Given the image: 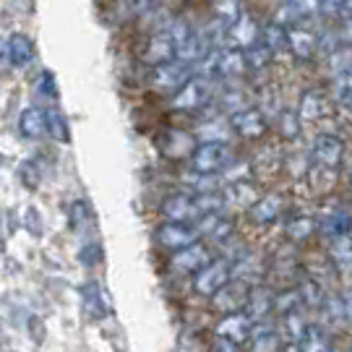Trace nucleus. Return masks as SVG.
I'll use <instances>...</instances> for the list:
<instances>
[{"mask_svg":"<svg viewBox=\"0 0 352 352\" xmlns=\"http://www.w3.org/2000/svg\"><path fill=\"white\" fill-rule=\"evenodd\" d=\"M214 84H217V81H212V78H204V76L193 74L188 81L173 94V107H175V110H188V113H196V110L209 107V102L214 100Z\"/></svg>","mask_w":352,"mask_h":352,"instance_id":"f257e3e1","label":"nucleus"},{"mask_svg":"<svg viewBox=\"0 0 352 352\" xmlns=\"http://www.w3.org/2000/svg\"><path fill=\"white\" fill-rule=\"evenodd\" d=\"M230 162H232V149L227 146V141H204L190 154L193 173H204V175H217Z\"/></svg>","mask_w":352,"mask_h":352,"instance_id":"f03ea898","label":"nucleus"},{"mask_svg":"<svg viewBox=\"0 0 352 352\" xmlns=\"http://www.w3.org/2000/svg\"><path fill=\"white\" fill-rule=\"evenodd\" d=\"M193 74H196V65L173 58V60H167L162 65H154L151 84H154V89L164 91V94H175L177 89L183 87Z\"/></svg>","mask_w":352,"mask_h":352,"instance_id":"7ed1b4c3","label":"nucleus"},{"mask_svg":"<svg viewBox=\"0 0 352 352\" xmlns=\"http://www.w3.org/2000/svg\"><path fill=\"white\" fill-rule=\"evenodd\" d=\"M230 277H232V264L227 258H212L209 264L196 272L193 289L204 298H212L217 289L230 282Z\"/></svg>","mask_w":352,"mask_h":352,"instance_id":"20e7f679","label":"nucleus"},{"mask_svg":"<svg viewBox=\"0 0 352 352\" xmlns=\"http://www.w3.org/2000/svg\"><path fill=\"white\" fill-rule=\"evenodd\" d=\"M261 39V29L256 24V19L251 16H240L232 24L225 26V37H222V45L225 47H235V50H248L253 45H258Z\"/></svg>","mask_w":352,"mask_h":352,"instance_id":"39448f33","label":"nucleus"},{"mask_svg":"<svg viewBox=\"0 0 352 352\" xmlns=\"http://www.w3.org/2000/svg\"><path fill=\"white\" fill-rule=\"evenodd\" d=\"M311 157H314V167L340 170L342 157H344V141L331 133H318L311 146Z\"/></svg>","mask_w":352,"mask_h":352,"instance_id":"423d86ee","label":"nucleus"},{"mask_svg":"<svg viewBox=\"0 0 352 352\" xmlns=\"http://www.w3.org/2000/svg\"><path fill=\"white\" fill-rule=\"evenodd\" d=\"M201 238L196 225H188V222H164V225L157 227V243L162 245L164 251H180L190 243Z\"/></svg>","mask_w":352,"mask_h":352,"instance_id":"0eeeda50","label":"nucleus"},{"mask_svg":"<svg viewBox=\"0 0 352 352\" xmlns=\"http://www.w3.org/2000/svg\"><path fill=\"white\" fill-rule=\"evenodd\" d=\"M248 289L251 285L245 279H232L212 295V305L219 311V314H238L245 308V300H248Z\"/></svg>","mask_w":352,"mask_h":352,"instance_id":"6e6552de","label":"nucleus"},{"mask_svg":"<svg viewBox=\"0 0 352 352\" xmlns=\"http://www.w3.org/2000/svg\"><path fill=\"white\" fill-rule=\"evenodd\" d=\"M230 128L238 136H243V139H261L266 131H269L264 113L258 107H251V104L230 115Z\"/></svg>","mask_w":352,"mask_h":352,"instance_id":"1a4fd4ad","label":"nucleus"},{"mask_svg":"<svg viewBox=\"0 0 352 352\" xmlns=\"http://www.w3.org/2000/svg\"><path fill=\"white\" fill-rule=\"evenodd\" d=\"M162 214L170 222H190V225H196L204 217L201 209H199V201H196V193H175V196H170L162 204Z\"/></svg>","mask_w":352,"mask_h":352,"instance_id":"9d476101","label":"nucleus"},{"mask_svg":"<svg viewBox=\"0 0 352 352\" xmlns=\"http://www.w3.org/2000/svg\"><path fill=\"white\" fill-rule=\"evenodd\" d=\"M251 331H253V321L243 311H238V314H225L222 321L217 324V340H227L240 347L243 342L251 340Z\"/></svg>","mask_w":352,"mask_h":352,"instance_id":"9b49d317","label":"nucleus"},{"mask_svg":"<svg viewBox=\"0 0 352 352\" xmlns=\"http://www.w3.org/2000/svg\"><path fill=\"white\" fill-rule=\"evenodd\" d=\"M212 261V253H209V248L204 245V243H190V245H186V248H180V251H175V256H173V269H177V272H183V274H196L201 266H206Z\"/></svg>","mask_w":352,"mask_h":352,"instance_id":"f8f14e48","label":"nucleus"},{"mask_svg":"<svg viewBox=\"0 0 352 352\" xmlns=\"http://www.w3.org/2000/svg\"><path fill=\"white\" fill-rule=\"evenodd\" d=\"M141 58H144L146 65H162V63H167V60H173V58H175V39H173V34H170L167 29H160V32L146 42Z\"/></svg>","mask_w":352,"mask_h":352,"instance_id":"ddd939ff","label":"nucleus"},{"mask_svg":"<svg viewBox=\"0 0 352 352\" xmlns=\"http://www.w3.org/2000/svg\"><path fill=\"white\" fill-rule=\"evenodd\" d=\"M243 314L251 318L253 324H261L274 314V292L269 287H251L248 289V300Z\"/></svg>","mask_w":352,"mask_h":352,"instance_id":"4468645a","label":"nucleus"},{"mask_svg":"<svg viewBox=\"0 0 352 352\" xmlns=\"http://www.w3.org/2000/svg\"><path fill=\"white\" fill-rule=\"evenodd\" d=\"M282 212H285V199L279 193H266L248 206V217L256 225H272Z\"/></svg>","mask_w":352,"mask_h":352,"instance_id":"2eb2a0df","label":"nucleus"},{"mask_svg":"<svg viewBox=\"0 0 352 352\" xmlns=\"http://www.w3.org/2000/svg\"><path fill=\"white\" fill-rule=\"evenodd\" d=\"M318 13V0H285L277 13V21L282 26H292L308 21Z\"/></svg>","mask_w":352,"mask_h":352,"instance_id":"dca6fc26","label":"nucleus"},{"mask_svg":"<svg viewBox=\"0 0 352 352\" xmlns=\"http://www.w3.org/2000/svg\"><path fill=\"white\" fill-rule=\"evenodd\" d=\"M318 45H321V39L316 37L314 32L300 29V26L287 29V50L292 52L298 60H311L316 52H318Z\"/></svg>","mask_w":352,"mask_h":352,"instance_id":"f3484780","label":"nucleus"},{"mask_svg":"<svg viewBox=\"0 0 352 352\" xmlns=\"http://www.w3.org/2000/svg\"><path fill=\"white\" fill-rule=\"evenodd\" d=\"M329 113H331V102H329V97L321 89H308L300 97L298 115H300L302 120H321Z\"/></svg>","mask_w":352,"mask_h":352,"instance_id":"a211bd4d","label":"nucleus"},{"mask_svg":"<svg viewBox=\"0 0 352 352\" xmlns=\"http://www.w3.org/2000/svg\"><path fill=\"white\" fill-rule=\"evenodd\" d=\"M316 230H321L327 238L347 235L352 230V217L344 209H327V212L316 219Z\"/></svg>","mask_w":352,"mask_h":352,"instance_id":"6ab92c4d","label":"nucleus"},{"mask_svg":"<svg viewBox=\"0 0 352 352\" xmlns=\"http://www.w3.org/2000/svg\"><path fill=\"white\" fill-rule=\"evenodd\" d=\"M298 347H300V352H327L331 347V337L324 327L305 324L302 334L298 337Z\"/></svg>","mask_w":352,"mask_h":352,"instance_id":"aec40b11","label":"nucleus"},{"mask_svg":"<svg viewBox=\"0 0 352 352\" xmlns=\"http://www.w3.org/2000/svg\"><path fill=\"white\" fill-rule=\"evenodd\" d=\"M8 58H11V63L16 68H24L34 60V45H32V39L24 37V34H11L8 39Z\"/></svg>","mask_w":352,"mask_h":352,"instance_id":"412c9836","label":"nucleus"},{"mask_svg":"<svg viewBox=\"0 0 352 352\" xmlns=\"http://www.w3.org/2000/svg\"><path fill=\"white\" fill-rule=\"evenodd\" d=\"M19 131H21L24 139H39L47 131V126H45V110H39V107L24 110L21 118H19Z\"/></svg>","mask_w":352,"mask_h":352,"instance_id":"4be33fe9","label":"nucleus"},{"mask_svg":"<svg viewBox=\"0 0 352 352\" xmlns=\"http://www.w3.org/2000/svg\"><path fill=\"white\" fill-rule=\"evenodd\" d=\"M261 45H264L266 50L272 52V58L279 55L282 50H287V26H282L279 21H272V24L261 29V39H258Z\"/></svg>","mask_w":352,"mask_h":352,"instance_id":"5701e85b","label":"nucleus"},{"mask_svg":"<svg viewBox=\"0 0 352 352\" xmlns=\"http://www.w3.org/2000/svg\"><path fill=\"white\" fill-rule=\"evenodd\" d=\"M251 352H282V340L274 327H258L251 331Z\"/></svg>","mask_w":352,"mask_h":352,"instance_id":"b1692460","label":"nucleus"},{"mask_svg":"<svg viewBox=\"0 0 352 352\" xmlns=\"http://www.w3.org/2000/svg\"><path fill=\"white\" fill-rule=\"evenodd\" d=\"M285 232H287V238L292 240V243H305V240L316 232V217L300 214V217L289 219L287 227H285Z\"/></svg>","mask_w":352,"mask_h":352,"instance_id":"393cba45","label":"nucleus"},{"mask_svg":"<svg viewBox=\"0 0 352 352\" xmlns=\"http://www.w3.org/2000/svg\"><path fill=\"white\" fill-rule=\"evenodd\" d=\"M45 126H47V133H50L55 141L65 144V141L71 139V136H68V120L63 118V113H60V110L47 107V110H45Z\"/></svg>","mask_w":352,"mask_h":352,"instance_id":"a878e982","label":"nucleus"},{"mask_svg":"<svg viewBox=\"0 0 352 352\" xmlns=\"http://www.w3.org/2000/svg\"><path fill=\"white\" fill-rule=\"evenodd\" d=\"M214 16L222 24H232L243 16V0H214Z\"/></svg>","mask_w":352,"mask_h":352,"instance_id":"bb28decb","label":"nucleus"},{"mask_svg":"<svg viewBox=\"0 0 352 352\" xmlns=\"http://www.w3.org/2000/svg\"><path fill=\"white\" fill-rule=\"evenodd\" d=\"M329 251H331V258H334L340 266H350L352 264V238H350V232H347V235H337V238H331Z\"/></svg>","mask_w":352,"mask_h":352,"instance_id":"cd10ccee","label":"nucleus"},{"mask_svg":"<svg viewBox=\"0 0 352 352\" xmlns=\"http://www.w3.org/2000/svg\"><path fill=\"white\" fill-rule=\"evenodd\" d=\"M277 126L285 139H298V133H300V120H298L295 110H279Z\"/></svg>","mask_w":352,"mask_h":352,"instance_id":"c85d7f7f","label":"nucleus"},{"mask_svg":"<svg viewBox=\"0 0 352 352\" xmlns=\"http://www.w3.org/2000/svg\"><path fill=\"white\" fill-rule=\"evenodd\" d=\"M337 100L344 104V107H352V68H344V71H337Z\"/></svg>","mask_w":352,"mask_h":352,"instance_id":"c756f323","label":"nucleus"},{"mask_svg":"<svg viewBox=\"0 0 352 352\" xmlns=\"http://www.w3.org/2000/svg\"><path fill=\"white\" fill-rule=\"evenodd\" d=\"M177 352H209V342L199 331H186L177 342Z\"/></svg>","mask_w":352,"mask_h":352,"instance_id":"7c9ffc66","label":"nucleus"},{"mask_svg":"<svg viewBox=\"0 0 352 352\" xmlns=\"http://www.w3.org/2000/svg\"><path fill=\"white\" fill-rule=\"evenodd\" d=\"M160 8H162V0H126V11L136 16H149Z\"/></svg>","mask_w":352,"mask_h":352,"instance_id":"2f4dec72","label":"nucleus"},{"mask_svg":"<svg viewBox=\"0 0 352 352\" xmlns=\"http://www.w3.org/2000/svg\"><path fill=\"white\" fill-rule=\"evenodd\" d=\"M19 177H21V183H24L26 188L34 190L39 186L42 173H39V167L34 162H21V167H19Z\"/></svg>","mask_w":352,"mask_h":352,"instance_id":"473e14b6","label":"nucleus"},{"mask_svg":"<svg viewBox=\"0 0 352 352\" xmlns=\"http://www.w3.org/2000/svg\"><path fill=\"white\" fill-rule=\"evenodd\" d=\"M298 292H300L302 305H321V302H324V295H321V287H318L316 282H305L302 287H298Z\"/></svg>","mask_w":352,"mask_h":352,"instance_id":"72a5a7b5","label":"nucleus"},{"mask_svg":"<svg viewBox=\"0 0 352 352\" xmlns=\"http://www.w3.org/2000/svg\"><path fill=\"white\" fill-rule=\"evenodd\" d=\"M89 219V206L84 201H74L71 204V212H68V225L71 230H78Z\"/></svg>","mask_w":352,"mask_h":352,"instance_id":"f704fd0d","label":"nucleus"},{"mask_svg":"<svg viewBox=\"0 0 352 352\" xmlns=\"http://www.w3.org/2000/svg\"><path fill=\"white\" fill-rule=\"evenodd\" d=\"M324 302H327V318L331 321V324L340 327L342 321L347 318V316H344V302L337 300V298H329V300H324Z\"/></svg>","mask_w":352,"mask_h":352,"instance_id":"c9c22d12","label":"nucleus"},{"mask_svg":"<svg viewBox=\"0 0 352 352\" xmlns=\"http://www.w3.org/2000/svg\"><path fill=\"white\" fill-rule=\"evenodd\" d=\"M37 94L50 97V100L58 97V89H55V78H52V74H42L37 78Z\"/></svg>","mask_w":352,"mask_h":352,"instance_id":"e433bc0d","label":"nucleus"},{"mask_svg":"<svg viewBox=\"0 0 352 352\" xmlns=\"http://www.w3.org/2000/svg\"><path fill=\"white\" fill-rule=\"evenodd\" d=\"M81 261H84V264H87V266L100 264V261H102L100 245H89V248H84V256H81Z\"/></svg>","mask_w":352,"mask_h":352,"instance_id":"4c0bfd02","label":"nucleus"},{"mask_svg":"<svg viewBox=\"0 0 352 352\" xmlns=\"http://www.w3.org/2000/svg\"><path fill=\"white\" fill-rule=\"evenodd\" d=\"M212 352H240V350H238V344H232V342L217 340V344H214V350H212Z\"/></svg>","mask_w":352,"mask_h":352,"instance_id":"58836bf2","label":"nucleus"},{"mask_svg":"<svg viewBox=\"0 0 352 352\" xmlns=\"http://www.w3.org/2000/svg\"><path fill=\"white\" fill-rule=\"evenodd\" d=\"M342 302H344V316H347V318L352 321V289L347 292V295H344V298H342Z\"/></svg>","mask_w":352,"mask_h":352,"instance_id":"ea45409f","label":"nucleus"},{"mask_svg":"<svg viewBox=\"0 0 352 352\" xmlns=\"http://www.w3.org/2000/svg\"><path fill=\"white\" fill-rule=\"evenodd\" d=\"M6 58H8V42H3V39H0V63H3Z\"/></svg>","mask_w":352,"mask_h":352,"instance_id":"a19ab883","label":"nucleus"},{"mask_svg":"<svg viewBox=\"0 0 352 352\" xmlns=\"http://www.w3.org/2000/svg\"><path fill=\"white\" fill-rule=\"evenodd\" d=\"M285 352H300V347H298V344H287V347H285Z\"/></svg>","mask_w":352,"mask_h":352,"instance_id":"79ce46f5","label":"nucleus"},{"mask_svg":"<svg viewBox=\"0 0 352 352\" xmlns=\"http://www.w3.org/2000/svg\"><path fill=\"white\" fill-rule=\"evenodd\" d=\"M347 60H350V68H352V45L347 47Z\"/></svg>","mask_w":352,"mask_h":352,"instance_id":"37998d69","label":"nucleus"},{"mask_svg":"<svg viewBox=\"0 0 352 352\" xmlns=\"http://www.w3.org/2000/svg\"><path fill=\"white\" fill-rule=\"evenodd\" d=\"M327 352H340V350H331V347H329V350Z\"/></svg>","mask_w":352,"mask_h":352,"instance_id":"c03bdc74","label":"nucleus"}]
</instances>
